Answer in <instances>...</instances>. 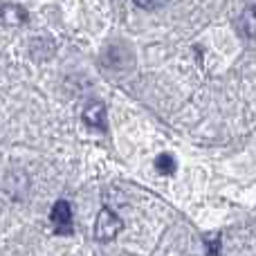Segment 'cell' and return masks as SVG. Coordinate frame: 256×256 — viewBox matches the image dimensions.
<instances>
[{
    "label": "cell",
    "mask_w": 256,
    "mask_h": 256,
    "mask_svg": "<svg viewBox=\"0 0 256 256\" xmlns=\"http://www.w3.org/2000/svg\"><path fill=\"white\" fill-rule=\"evenodd\" d=\"M155 168H158L162 176H171V173L176 171V160H173L171 155L162 153V155H158V160H155Z\"/></svg>",
    "instance_id": "cell-6"
},
{
    "label": "cell",
    "mask_w": 256,
    "mask_h": 256,
    "mask_svg": "<svg viewBox=\"0 0 256 256\" xmlns=\"http://www.w3.org/2000/svg\"><path fill=\"white\" fill-rule=\"evenodd\" d=\"M240 25H238V30L243 32L245 36H248V40L252 43L254 40V34H256V20H254V7H248L243 14H240Z\"/></svg>",
    "instance_id": "cell-5"
},
{
    "label": "cell",
    "mask_w": 256,
    "mask_h": 256,
    "mask_svg": "<svg viewBox=\"0 0 256 256\" xmlns=\"http://www.w3.org/2000/svg\"><path fill=\"white\" fill-rule=\"evenodd\" d=\"M135 2L144 9H158V7H162L166 0H135Z\"/></svg>",
    "instance_id": "cell-7"
},
{
    "label": "cell",
    "mask_w": 256,
    "mask_h": 256,
    "mask_svg": "<svg viewBox=\"0 0 256 256\" xmlns=\"http://www.w3.org/2000/svg\"><path fill=\"white\" fill-rule=\"evenodd\" d=\"M84 122L90 128L106 130L108 124H106V108H104V104H99V102L88 104V106H86V110H84Z\"/></svg>",
    "instance_id": "cell-3"
},
{
    "label": "cell",
    "mask_w": 256,
    "mask_h": 256,
    "mask_svg": "<svg viewBox=\"0 0 256 256\" xmlns=\"http://www.w3.org/2000/svg\"><path fill=\"white\" fill-rule=\"evenodd\" d=\"M27 12L20 4H2L0 7V22L2 25H22L27 22Z\"/></svg>",
    "instance_id": "cell-4"
},
{
    "label": "cell",
    "mask_w": 256,
    "mask_h": 256,
    "mask_svg": "<svg viewBox=\"0 0 256 256\" xmlns=\"http://www.w3.org/2000/svg\"><path fill=\"white\" fill-rule=\"evenodd\" d=\"M50 220L56 234H72V207L66 200H58L54 202L52 214H50Z\"/></svg>",
    "instance_id": "cell-2"
},
{
    "label": "cell",
    "mask_w": 256,
    "mask_h": 256,
    "mask_svg": "<svg viewBox=\"0 0 256 256\" xmlns=\"http://www.w3.org/2000/svg\"><path fill=\"white\" fill-rule=\"evenodd\" d=\"M122 227H124L122 218L106 207L99 212L97 222H94V238H97L99 243H110V240L122 232Z\"/></svg>",
    "instance_id": "cell-1"
}]
</instances>
